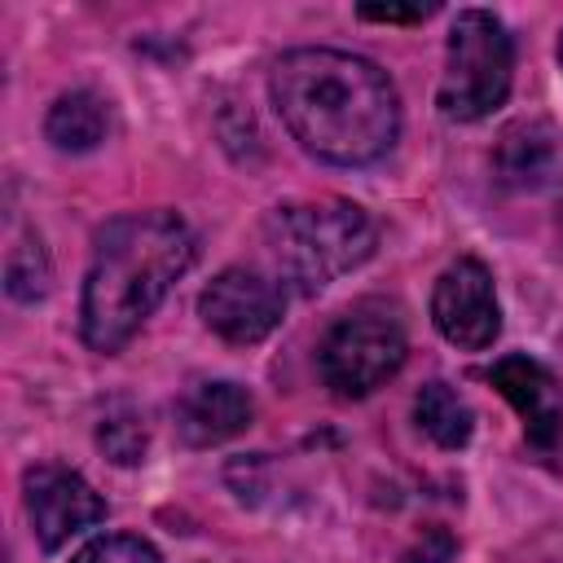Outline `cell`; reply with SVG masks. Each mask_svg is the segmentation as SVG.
<instances>
[{"label": "cell", "instance_id": "ba28073f", "mask_svg": "<svg viewBox=\"0 0 563 563\" xmlns=\"http://www.w3.org/2000/svg\"><path fill=\"white\" fill-rule=\"evenodd\" d=\"M26 515H31V528H35V541L40 550H62L75 532L92 528L106 519V501L101 493L70 466H57V462H44V466H31L26 471Z\"/></svg>", "mask_w": 563, "mask_h": 563}, {"label": "cell", "instance_id": "3957f363", "mask_svg": "<svg viewBox=\"0 0 563 563\" xmlns=\"http://www.w3.org/2000/svg\"><path fill=\"white\" fill-rule=\"evenodd\" d=\"M264 246L277 277H286L303 295H317L374 255L378 229L365 207L347 198H312L277 207L264 220Z\"/></svg>", "mask_w": 563, "mask_h": 563}, {"label": "cell", "instance_id": "4fadbf2b", "mask_svg": "<svg viewBox=\"0 0 563 563\" xmlns=\"http://www.w3.org/2000/svg\"><path fill=\"white\" fill-rule=\"evenodd\" d=\"M554 158V132L550 123H515L506 128L501 145H497V167L506 185H537L550 172Z\"/></svg>", "mask_w": 563, "mask_h": 563}, {"label": "cell", "instance_id": "30bf717a", "mask_svg": "<svg viewBox=\"0 0 563 563\" xmlns=\"http://www.w3.org/2000/svg\"><path fill=\"white\" fill-rule=\"evenodd\" d=\"M255 418V400L238 383H194L176 400V431L189 449H211L242 435Z\"/></svg>", "mask_w": 563, "mask_h": 563}, {"label": "cell", "instance_id": "d6986e66", "mask_svg": "<svg viewBox=\"0 0 563 563\" xmlns=\"http://www.w3.org/2000/svg\"><path fill=\"white\" fill-rule=\"evenodd\" d=\"M559 62H563V35H559Z\"/></svg>", "mask_w": 563, "mask_h": 563}, {"label": "cell", "instance_id": "8fae6325", "mask_svg": "<svg viewBox=\"0 0 563 563\" xmlns=\"http://www.w3.org/2000/svg\"><path fill=\"white\" fill-rule=\"evenodd\" d=\"M110 132V106L88 92V88H75V92H62L44 119V136L66 150V154H88L106 141Z\"/></svg>", "mask_w": 563, "mask_h": 563}, {"label": "cell", "instance_id": "8992f818", "mask_svg": "<svg viewBox=\"0 0 563 563\" xmlns=\"http://www.w3.org/2000/svg\"><path fill=\"white\" fill-rule=\"evenodd\" d=\"M431 321L453 347H466V352H479L501 334V308H497L493 273L475 255H462L457 264H449L435 277Z\"/></svg>", "mask_w": 563, "mask_h": 563}, {"label": "cell", "instance_id": "52a82bcc", "mask_svg": "<svg viewBox=\"0 0 563 563\" xmlns=\"http://www.w3.org/2000/svg\"><path fill=\"white\" fill-rule=\"evenodd\" d=\"M198 312L207 330H216L224 343L246 347L282 325V286L255 268H224L198 295Z\"/></svg>", "mask_w": 563, "mask_h": 563}, {"label": "cell", "instance_id": "e0dca14e", "mask_svg": "<svg viewBox=\"0 0 563 563\" xmlns=\"http://www.w3.org/2000/svg\"><path fill=\"white\" fill-rule=\"evenodd\" d=\"M453 550H457V541H453V532H449V528H427V532L418 537V545H413V550H405V559H400V563H449V559H453Z\"/></svg>", "mask_w": 563, "mask_h": 563}, {"label": "cell", "instance_id": "7a4b0ae2", "mask_svg": "<svg viewBox=\"0 0 563 563\" xmlns=\"http://www.w3.org/2000/svg\"><path fill=\"white\" fill-rule=\"evenodd\" d=\"M194 229L176 211H128L97 229L79 299V334L92 352H119L194 264Z\"/></svg>", "mask_w": 563, "mask_h": 563}, {"label": "cell", "instance_id": "6da1fadb", "mask_svg": "<svg viewBox=\"0 0 563 563\" xmlns=\"http://www.w3.org/2000/svg\"><path fill=\"white\" fill-rule=\"evenodd\" d=\"M286 132L334 167H365L396 145L400 97L387 70L343 48H290L268 75Z\"/></svg>", "mask_w": 563, "mask_h": 563}, {"label": "cell", "instance_id": "2e32d148", "mask_svg": "<svg viewBox=\"0 0 563 563\" xmlns=\"http://www.w3.org/2000/svg\"><path fill=\"white\" fill-rule=\"evenodd\" d=\"M97 440L123 466H132V462L145 457V422L141 418H106L101 431H97Z\"/></svg>", "mask_w": 563, "mask_h": 563}, {"label": "cell", "instance_id": "9c48e42d", "mask_svg": "<svg viewBox=\"0 0 563 563\" xmlns=\"http://www.w3.org/2000/svg\"><path fill=\"white\" fill-rule=\"evenodd\" d=\"M488 383L515 405V413L523 418V435L537 449H554L563 440V396H559L554 374L541 361L510 352V356L493 361Z\"/></svg>", "mask_w": 563, "mask_h": 563}, {"label": "cell", "instance_id": "5bb4252c", "mask_svg": "<svg viewBox=\"0 0 563 563\" xmlns=\"http://www.w3.org/2000/svg\"><path fill=\"white\" fill-rule=\"evenodd\" d=\"M4 282H9V295L22 299V303L44 299V290H48V260H44L40 242H22V246H13L9 268H4Z\"/></svg>", "mask_w": 563, "mask_h": 563}, {"label": "cell", "instance_id": "277c9868", "mask_svg": "<svg viewBox=\"0 0 563 563\" xmlns=\"http://www.w3.org/2000/svg\"><path fill=\"white\" fill-rule=\"evenodd\" d=\"M510 75H515V44L501 18L488 9H462L449 26L444 75L435 88L440 114L457 123H475L493 114L510 97Z\"/></svg>", "mask_w": 563, "mask_h": 563}, {"label": "cell", "instance_id": "ac0fdd59", "mask_svg": "<svg viewBox=\"0 0 563 563\" xmlns=\"http://www.w3.org/2000/svg\"><path fill=\"white\" fill-rule=\"evenodd\" d=\"M431 9L435 4H361L356 13L365 22H422V18H431Z\"/></svg>", "mask_w": 563, "mask_h": 563}, {"label": "cell", "instance_id": "9a60e30c", "mask_svg": "<svg viewBox=\"0 0 563 563\" xmlns=\"http://www.w3.org/2000/svg\"><path fill=\"white\" fill-rule=\"evenodd\" d=\"M70 563H163V559H158V550H154L145 537L110 532V537L88 541Z\"/></svg>", "mask_w": 563, "mask_h": 563}, {"label": "cell", "instance_id": "7c38bea8", "mask_svg": "<svg viewBox=\"0 0 563 563\" xmlns=\"http://www.w3.org/2000/svg\"><path fill=\"white\" fill-rule=\"evenodd\" d=\"M413 418H418V427L440 444V449H462L466 440H471V431H475V413H471V405L457 396V387H449V383H427L418 396H413Z\"/></svg>", "mask_w": 563, "mask_h": 563}, {"label": "cell", "instance_id": "5b68a950", "mask_svg": "<svg viewBox=\"0 0 563 563\" xmlns=\"http://www.w3.org/2000/svg\"><path fill=\"white\" fill-rule=\"evenodd\" d=\"M409 339L400 308L387 299H361L321 339V378L334 396H369L405 365Z\"/></svg>", "mask_w": 563, "mask_h": 563}]
</instances>
